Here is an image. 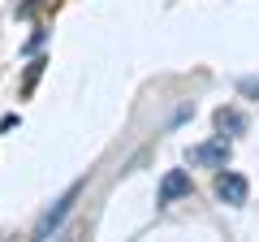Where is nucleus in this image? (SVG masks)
Wrapping results in <instances>:
<instances>
[{"label": "nucleus", "mask_w": 259, "mask_h": 242, "mask_svg": "<svg viewBox=\"0 0 259 242\" xmlns=\"http://www.w3.org/2000/svg\"><path fill=\"white\" fill-rule=\"evenodd\" d=\"M52 242H87V225H69V229H56Z\"/></svg>", "instance_id": "423d86ee"}, {"label": "nucleus", "mask_w": 259, "mask_h": 242, "mask_svg": "<svg viewBox=\"0 0 259 242\" xmlns=\"http://www.w3.org/2000/svg\"><path fill=\"white\" fill-rule=\"evenodd\" d=\"M0 242H18V238H0Z\"/></svg>", "instance_id": "0eeeda50"}, {"label": "nucleus", "mask_w": 259, "mask_h": 242, "mask_svg": "<svg viewBox=\"0 0 259 242\" xmlns=\"http://www.w3.org/2000/svg\"><path fill=\"white\" fill-rule=\"evenodd\" d=\"M216 130H221V134H242V130H246V117H242V112L238 108H216Z\"/></svg>", "instance_id": "39448f33"}, {"label": "nucleus", "mask_w": 259, "mask_h": 242, "mask_svg": "<svg viewBox=\"0 0 259 242\" xmlns=\"http://www.w3.org/2000/svg\"><path fill=\"white\" fill-rule=\"evenodd\" d=\"M212 195L221 199V204H229V208H242L250 199V182L242 173H233V169H221L216 182H212Z\"/></svg>", "instance_id": "f03ea898"}, {"label": "nucleus", "mask_w": 259, "mask_h": 242, "mask_svg": "<svg viewBox=\"0 0 259 242\" xmlns=\"http://www.w3.org/2000/svg\"><path fill=\"white\" fill-rule=\"evenodd\" d=\"M82 186H87V182L78 177V182H69V186H65L61 195L52 199V208L39 216V225H35V233H30V242H52V233L61 229V221L74 212V204H78V195H82Z\"/></svg>", "instance_id": "f257e3e1"}, {"label": "nucleus", "mask_w": 259, "mask_h": 242, "mask_svg": "<svg viewBox=\"0 0 259 242\" xmlns=\"http://www.w3.org/2000/svg\"><path fill=\"white\" fill-rule=\"evenodd\" d=\"M186 195H190V173H186V169H168V173L160 177L156 204L168 208V204H177V199H186Z\"/></svg>", "instance_id": "20e7f679"}, {"label": "nucleus", "mask_w": 259, "mask_h": 242, "mask_svg": "<svg viewBox=\"0 0 259 242\" xmlns=\"http://www.w3.org/2000/svg\"><path fill=\"white\" fill-rule=\"evenodd\" d=\"M229 156H233V147H229V139H225V134L186 151V160H190V165H203V169H225V165H229Z\"/></svg>", "instance_id": "7ed1b4c3"}]
</instances>
